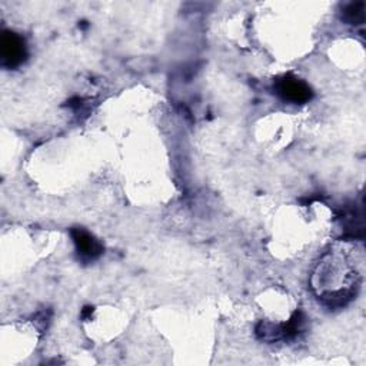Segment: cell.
Wrapping results in <instances>:
<instances>
[{
    "instance_id": "obj_3",
    "label": "cell",
    "mask_w": 366,
    "mask_h": 366,
    "mask_svg": "<svg viewBox=\"0 0 366 366\" xmlns=\"http://www.w3.org/2000/svg\"><path fill=\"white\" fill-rule=\"evenodd\" d=\"M273 92L285 102L295 105L307 103L313 98L312 88L293 75H283L273 83Z\"/></svg>"
},
{
    "instance_id": "obj_5",
    "label": "cell",
    "mask_w": 366,
    "mask_h": 366,
    "mask_svg": "<svg viewBox=\"0 0 366 366\" xmlns=\"http://www.w3.org/2000/svg\"><path fill=\"white\" fill-rule=\"evenodd\" d=\"M342 225L345 229V239H362L363 238V213L362 209H357L355 206L343 208V212L340 215Z\"/></svg>"
},
{
    "instance_id": "obj_1",
    "label": "cell",
    "mask_w": 366,
    "mask_h": 366,
    "mask_svg": "<svg viewBox=\"0 0 366 366\" xmlns=\"http://www.w3.org/2000/svg\"><path fill=\"white\" fill-rule=\"evenodd\" d=\"M362 276L346 246H330L316 263L310 276V288L316 299L327 309L347 306L357 295Z\"/></svg>"
},
{
    "instance_id": "obj_7",
    "label": "cell",
    "mask_w": 366,
    "mask_h": 366,
    "mask_svg": "<svg viewBox=\"0 0 366 366\" xmlns=\"http://www.w3.org/2000/svg\"><path fill=\"white\" fill-rule=\"evenodd\" d=\"M306 322H307L306 315L302 310H296L288 322L282 323L283 340H292L299 335H302L306 329Z\"/></svg>"
},
{
    "instance_id": "obj_4",
    "label": "cell",
    "mask_w": 366,
    "mask_h": 366,
    "mask_svg": "<svg viewBox=\"0 0 366 366\" xmlns=\"http://www.w3.org/2000/svg\"><path fill=\"white\" fill-rule=\"evenodd\" d=\"M71 236L73 239L79 260L88 263V262H93L102 256V253L105 250L103 245L86 229L73 228L71 230Z\"/></svg>"
},
{
    "instance_id": "obj_8",
    "label": "cell",
    "mask_w": 366,
    "mask_h": 366,
    "mask_svg": "<svg viewBox=\"0 0 366 366\" xmlns=\"http://www.w3.org/2000/svg\"><path fill=\"white\" fill-rule=\"evenodd\" d=\"M365 11H366V5L365 2H350L346 6H343L342 14H340V19L347 24V25H362L365 22Z\"/></svg>"
},
{
    "instance_id": "obj_6",
    "label": "cell",
    "mask_w": 366,
    "mask_h": 366,
    "mask_svg": "<svg viewBox=\"0 0 366 366\" xmlns=\"http://www.w3.org/2000/svg\"><path fill=\"white\" fill-rule=\"evenodd\" d=\"M255 333L259 340L266 342V343L283 340L282 323H275L270 320H260V322H258V325L255 327Z\"/></svg>"
},
{
    "instance_id": "obj_9",
    "label": "cell",
    "mask_w": 366,
    "mask_h": 366,
    "mask_svg": "<svg viewBox=\"0 0 366 366\" xmlns=\"http://www.w3.org/2000/svg\"><path fill=\"white\" fill-rule=\"evenodd\" d=\"M92 313H93V307L92 306H85L83 310H82V317L88 319V317L92 316Z\"/></svg>"
},
{
    "instance_id": "obj_2",
    "label": "cell",
    "mask_w": 366,
    "mask_h": 366,
    "mask_svg": "<svg viewBox=\"0 0 366 366\" xmlns=\"http://www.w3.org/2000/svg\"><path fill=\"white\" fill-rule=\"evenodd\" d=\"M0 59L4 68L18 69L28 59L26 41L14 31H4L0 35Z\"/></svg>"
}]
</instances>
